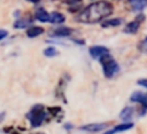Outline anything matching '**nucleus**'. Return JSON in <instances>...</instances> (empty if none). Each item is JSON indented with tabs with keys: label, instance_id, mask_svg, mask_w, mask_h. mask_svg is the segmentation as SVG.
<instances>
[{
	"label": "nucleus",
	"instance_id": "nucleus-1",
	"mask_svg": "<svg viewBox=\"0 0 147 134\" xmlns=\"http://www.w3.org/2000/svg\"><path fill=\"white\" fill-rule=\"evenodd\" d=\"M113 10H114L113 5L109 1H106V0L96 1V2H93L92 5L87 6L78 15L77 21L80 22V23L94 24V23H98V22L102 21L107 16L111 15Z\"/></svg>",
	"mask_w": 147,
	"mask_h": 134
},
{
	"label": "nucleus",
	"instance_id": "nucleus-2",
	"mask_svg": "<svg viewBox=\"0 0 147 134\" xmlns=\"http://www.w3.org/2000/svg\"><path fill=\"white\" fill-rule=\"evenodd\" d=\"M100 62H101V65H102V69H103V74H105L106 78L110 79L119 71V65L110 56V54H107L103 57H101Z\"/></svg>",
	"mask_w": 147,
	"mask_h": 134
},
{
	"label": "nucleus",
	"instance_id": "nucleus-3",
	"mask_svg": "<svg viewBox=\"0 0 147 134\" xmlns=\"http://www.w3.org/2000/svg\"><path fill=\"white\" fill-rule=\"evenodd\" d=\"M26 118L30 120V124L32 127H39L46 118V111L41 104L34 105L30 110V112L26 115Z\"/></svg>",
	"mask_w": 147,
	"mask_h": 134
},
{
	"label": "nucleus",
	"instance_id": "nucleus-4",
	"mask_svg": "<svg viewBox=\"0 0 147 134\" xmlns=\"http://www.w3.org/2000/svg\"><path fill=\"white\" fill-rule=\"evenodd\" d=\"M145 18H146V17H145L144 14H139V15L136 17L134 21H132V22H130V23H127V24L125 25L123 32H125V33H130V34H134V33H137L138 30H139V27H140V24L145 21Z\"/></svg>",
	"mask_w": 147,
	"mask_h": 134
},
{
	"label": "nucleus",
	"instance_id": "nucleus-5",
	"mask_svg": "<svg viewBox=\"0 0 147 134\" xmlns=\"http://www.w3.org/2000/svg\"><path fill=\"white\" fill-rule=\"evenodd\" d=\"M132 102H136V103H140L144 108V110L140 112V115H145L146 111H147V95L146 94H142L141 92H134L132 95H131V98H130Z\"/></svg>",
	"mask_w": 147,
	"mask_h": 134
},
{
	"label": "nucleus",
	"instance_id": "nucleus-6",
	"mask_svg": "<svg viewBox=\"0 0 147 134\" xmlns=\"http://www.w3.org/2000/svg\"><path fill=\"white\" fill-rule=\"evenodd\" d=\"M90 54L93 58L100 60L101 57H103L105 55L109 54V49L105 46H92L90 48Z\"/></svg>",
	"mask_w": 147,
	"mask_h": 134
},
{
	"label": "nucleus",
	"instance_id": "nucleus-7",
	"mask_svg": "<svg viewBox=\"0 0 147 134\" xmlns=\"http://www.w3.org/2000/svg\"><path fill=\"white\" fill-rule=\"evenodd\" d=\"M107 127V124H100V123H95V124H88V125H84L80 127V129L83 131H87V132H100L102 129H105Z\"/></svg>",
	"mask_w": 147,
	"mask_h": 134
},
{
	"label": "nucleus",
	"instance_id": "nucleus-8",
	"mask_svg": "<svg viewBox=\"0 0 147 134\" xmlns=\"http://www.w3.org/2000/svg\"><path fill=\"white\" fill-rule=\"evenodd\" d=\"M132 127H133V124H132V123H124V124H121V125L115 126L114 128L109 129V131L106 132L105 134H116V133H119V132H124V131L131 129Z\"/></svg>",
	"mask_w": 147,
	"mask_h": 134
},
{
	"label": "nucleus",
	"instance_id": "nucleus-9",
	"mask_svg": "<svg viewBox=\"0 0 147 134\" xmlns=\"http://www.w3.org/2000/svg\"><path fill=\"white\" fill-rule=\"evenodd\" d=\"M134 11H140L147 7V0H129Z\"/></svg>",
	"mask_w": 147,
	"mask_h": 134
},
{
	"label": "nucleus",
	"instance_id": "nucleus-10",
	"mask_svg": "<svg viewBox=\"0 0 147 134\" xmlns=\"http://www.w3.org/2000/svg\"><path fill=\"white\" fill-rule=\"evenodd\" d=\"M64 16L61 14V13H57V11H53L49 14V22L53 23V24H61L64 22Z\"/></svg>",
	"mask_w": 147,
	"mask_h": 134
},
{
	"label": "nucleus",
	"instance_id": "nucleus-11",
	"mask_svg": "<svg viewBox=\"0 0 147 134\" xmlns=\"http://www.w3.org/2000/svg\"><path fill=\"white\" fill-rule=\"evenodd\" d=\"M132 115H133V108H131V107H126V108H124V109L121 111V113H119V118H121L122 120H124V121H127V120L131 119Z\"/></svg>",
	"mask_w": 147,
	"mask_h": 134
},
{
	"label": "nucleus",
	"instance_id": "nucleus-12",
	"mask_svg": "<svg viewBox=\"0 0 147 134\" xmlns=\"http://www.w3.org/2000/svg\"><path fill=\"white\" fill-rule=\"evenodd\" d=\"M42 32H44V29L42 27H40V26H31L26 31V36L30 37V38H34V37L40 36Z\"/></svg>",
	"mask_w": 147,
	"mask_h": 134
},
{
	"label": "nucleus",
	"instance_id": "nucleus-13",
	"mask_svg": "<svg viewBox=\"0 0 147 134\" xmlns=\"http://www.w3.org/2000/svg\"><path fill=\"white\" fill-rule=\"evenodd\" d=\"M124 21L122 18H111V19H108L106 22L102 23V27H109V26H118L123 23Z\"/></svg>",
	"mask_w": 147,
	"mask_h": 134
},
{
	"label": "nucleus",
	"instance_id": "nucleus-14",
	"mask_svg": "<svg viewBox=\"0 0 147 134\" xmlns=\"http://www.w3.org/2000/svg\"><path fill=\"white\" fill-rule=\"evenodd\" d=\"M36 17L40 22H49V14L44 9H39L36 14Z\"/></svg>",
	"mask_w": 147,
	"mask_h": 134
},
{
	"label": "nucleus",
	"instance_id": "nucleus-15",
	"mask_svg": "<svg viewBox=\"0 0 147 134\" xmlns=\"http://www.w3.org/2000/svg\"><path fill=\"white\" fill-rule=\"evenodd\" d=\"M70 33H71V29L64 27V26L59 27V29H56V30L54 31V36H56V37H67V36H69Z\"/></svg>",
	"mask_w": 147,
	"mask_h": 134
},
{
	"label": "nucleus",
	"instance_id": "nucleus-16",
	"mask_svg": "<svg viewBox=\"0 0 147 134\" xmlns=\"http://www.w3.org/2000/svg\"><path fill=\"white\" fill-rule=\"evenodd\" d=\"M30 23H31L30 19H18V21L15 22L14 27H15V29H24V27H26Z\"/></svg>",
	"mask_w": 147,
	"mask_h": 134
},
{
	"label": "nucleus",
	"instance_id": "nucleus-17",
	"mask_svg": "<svg viewBox=\"0 0 147 134\" xmlns=\"http://www.w3.org/2000/svg\"><path fill=\"white\" fill-rule=\"evenodd\" d=\"M56 49L54 47H47L45 50H44V55L45 56H48V57H52V56H55L56 55Z\"/></svg>",
	"mask_w": 147,
	"mask_h": 134
},
{
	"label": "nucleus",
	"instance_id": "nucleus-18",
	"mask_svg": "<svg viewBox=\"0 0 147 134\" xmlns=\"http://www.w3.org/2000/svg\"><path fill=\"white\" fill-rule=\"evenodd\" d=\"M138 48L140 52H144V53H147V37L138 45Z\"/></svg>",
	"mask_w": 147,
	"mask_h": 134
},
{
	"label": "nucleus",
	"instance_id": "nucleus-19",
	"mask_svg": "<svg viewBox=\"0 0 147 134\" xmlns=\"http://www.w3.org/2000/svg\"><path fill=\"white\" fill-rule=\"evenodd\" d=\"M137 84H138L139 86H142V87H146V88H147V79H139V80L137 81Z\"/></svg>",
	"mask_w": 147,
	"mask_h": 134
},
{
	"label": "nucleus",
	"instance_id": "nucleus-20",
	"mask_svg": "<svg viewBox=\"0 0 147 134\" xmlns=\"http://www.w3.org/2000/svg\"><path fill=\"white\" fill-rule=\"evenodd\" d=\"M8 34V32L6 30H0V40H2L3 38H6Z\"/></svg>",
	"mask_w": 147,
	"mask_h": 134
},
{
	"label": "nucleus",
	"instance_id": "nucleus-21",
	"mask_svg": "<svg viewBox=\"0 0 147 134\" xmlns=\"http://www.w3.org/2000/svg\"><path fill=\"white\" fill-rule=\"evenodd\" d=\"M82 0H65V2L67 3H69V5H75V3H78V2H80Z\"/></svg>",
	"mask_w": 147,
	"mask_h": 134
},
{
	"label": "nucleus",
	"instance_id": "nucleus-22",
	"mask_svg": "<svg viewBox=\"0 0 147 134\" xmlns=\"http://www.w3.org/2000/svg\"><path fill=\"white\" fill-rule=\"evenodd\" d=\"M28 1H31V2H38L39 0H28Z\"/></svg>",
	"mask_w": 147,
	"mask_h": 134
},
{
	"label": "nucleus",
	"instance_id": "nucleus-23",
	"mask_svg": "<svg viewBox=\"0 0 147 134\" xmlns=\"http://www.w3.org/2000/svg\"><path fill=\"white\" fill-rule=\"evenodd\" d=\"M13 134H20V133H13Z\"/></svg>",
	"mask_w": 147,
	"mask_h": 134
},
{
	"label": "nucleus",
	"instance_id": "nucleus-24",
	"mask_svg": "<svg viewBox=\"0 0 147 134\" xmlns=\"http://www.w3.org/2000/svg\"><path fill=\"white\" fill-rule=\"evenodd\" d=\"M146 95H147V94H146Z\"/></svg>",
	"mask_w": 147,
	"mask_h": 134
}]
</instances>
